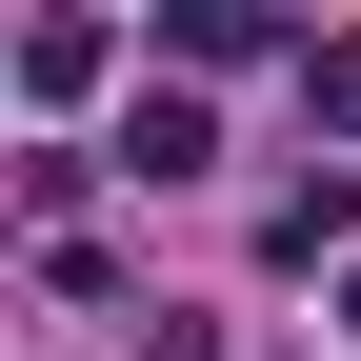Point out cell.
<instances>
[{
    "instance_id": "3",
    "label": "cell",
    "mask_w": 361,
    "mask_h": 361,
    "mask_svg": "<svg viewBox=\"0 0 361 361\" xmlns=\"http://www.w3.org/2000/svg\"><path fill=\"white\" fill-rule=\"evenodd\" d=\"M141 361H221V341H201V322H161V341H141Z\"/></svg>"
},
{
    "instance_id": "4",
    "label": "cell",
    "mask_w": 361,
    "mask_h": 361,
    "mask_svg": "<svg viewBox=\"0 0 361 361\" xmlns=\"http://www.w3.org/2000/svg\"><path fill=\"white\" fill-rule=\"evenodd\" d=\"M341 341H361V261H341Z\"/></svg>"
},
{
    "instance_id": "2",
    "label": "cell",
    "mask_w": 361,
    "mask_h": 361,
    "mask_svg": "<svg viewBox=\"0 0 361 361\" xmlns=\"http://www.w3.org/2000/svg\"><path fill=\"white\" fill-rule=\"evenodd\" d=\"M301 101H322V121H361V40H301Z\"/></svg>"
},
{
    "instance_id": "1",
    "label": "cell",
    "mask_w": 361,
    "mask_h": 361,
    "mask_svg": "<svg viewBox=\"0 0 361 361\" xmlns=\"http://www.w3.org/2000/svg\"><path fill=\"white\" fill-rule=\"evenodd\" d=\"M121 180H201V101H141L121 121Z\"/></svg>"
}]
</instances>
